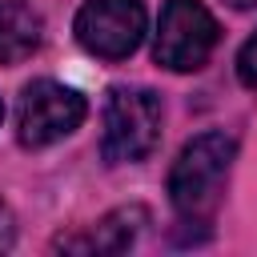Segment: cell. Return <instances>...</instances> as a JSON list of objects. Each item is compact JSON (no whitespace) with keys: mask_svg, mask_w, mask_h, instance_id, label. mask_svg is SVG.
<instances>
[{"mask_svg":"<svg viewBox=\"0 0 257 257\" xmlns=\"http://www.w3.org/2000/svg\"><path fill=\"white\" fill-rule=\"evenodd\" d=\"M161 141V100L149 88L116 84L104 100V137L100 153L108 165L145 161Z\"/></svg>","mask_w":257,"mask_h":257,"instance_id":"cell-2","label":"cell"},{"mask_svg":"<svg viewBox=\"0 0 257 257\" xmlns=\"http://www.w3.org/2000/svg\"><path fill=\"white\" fill-rule=\"evenodd\" d=\"M233 157H237V141L229 133H201L177 153L169 169V201L185 225H205L213 217Z\"/></svg>","mask_w":257,"mask_h":257,"instance_id":"cell-1","label":"cell"},{"mask_svg":"<svg viewBox=\"0 0 257 257\" xmlns=\"http://www.w3.org/2000/svg\"><path fill=\"white\" fill-rule=\"evenodd\" d=\"M40 44V16L24 0H0V64H20Z\"/></svg>","mask_w":257,"mask_h":257,"instance_id":"cell-7","label":"cell"},{"mask_svg":"<svg viewBox=\"0 0 257 257\" xmlns=\"http://www.w3.org/2000/svg\"><path fill=\"white\" fill-rule=\"evenodd\" d=\"M217 48V20L201 0H165L157 24V64L173 72H197Z\"/></svg>","mask_w":257,"mask_h":257,"instance_id":"cell-3","label":"cell"},{"mask_svg":"<svg viewBox=\"0 0 257 257\" xmlns=\"http://www.w3.org/2000/svg\"><path fill=\"white\" fill-rule=\"evenodd\" d=\"M76 40L100 60H124L145 40L141 0H84L76 12Z\"/></svg>","mask_w":257,"mask_h":257,"instance_id":"cell-5","label":"cell"},{"mask_svg":"<svg viewBox=\"0 0 257 257\" xmlns=\"http://www.w3.org/2000/svg\"><path fill=\"white\" fill-rule=\"evenodd\" d=\"M84 116H88V104L76 88L56 84V80H32L20 92L16 137H20L24 149H44V145L76 133Z\"/></svg>","mask_w":257,"mask_h":257,"instance_id":"cell-4","label":"cell"},{"mask_svg":"<svg viewBox=\"0 0 257 257\" xmlns=\"http://www.w3.org/2000/svg\"><path fill=\"white\" fill-rule=\"evenodd\" d=\"M233 8H257V0H229Z\"/></svg>","mask_w":257,"mask_h":257,"instance_id":"cell-10","label":"cell"},{"mask_svg":"<svg viewBox=\"0 0 257 257\" xmlns=\"http://www.w3.org/2000/svg\"><path fill=\"white\" fill-rule=\"evenodd\" d=\"M8 241H12V225H8V213L0 209V249H8Z\"/></svg>","mask_w":257,"mask_h":257,"instance_id":"cell-9","label":"cell"},{"mask_svg":"<svg viewBox=\"0 0 257 257\" xmlns=\"http://www.w3.org/2000/svg\"><path fill=\"white\" fill-rule=\"evenodd\" d=\"M237 76H241L245 88L257 92V32H253V36L245 40V48L237 52Z\"/></svg>","mask_w":257,"mask_h":257,"instance_id":"cell-8","label":"cell"},{"mask_svg":"<svg viewBox=\"0 0 257 257\" xmlns=\"http://www.w3.org/2000/svg\"><path fill=\"white\" fill-rule=\"evenodd\" d=\"M145 221H149V213L141 205H124V209H112L108 217H100L88 233L60 237L56 249H64V253H124L137 241Z\"/></svg>","mask_w":257,"mask_h":257,"instance_id":"cell-6","label":"cell"},{"mask_svg":"<svg viewBox=\"0 0 257 257\" xmlns=\"http://www.w3.org/2000/svg\"><path fill=\"white\" fill-rule=\"evenodd\" d=\"M0 116H4V108H0Z\"/></svg>","mask_w":257,"mask_h":257,"instance_id":"cell-11","label":"cell"}]
</instances>
